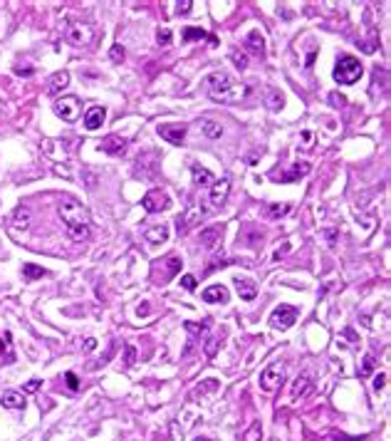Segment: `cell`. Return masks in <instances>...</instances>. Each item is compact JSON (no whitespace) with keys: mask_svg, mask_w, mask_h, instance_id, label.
Returning a JSON list of instances; mask_svg holds the SVG:
<instances>
[{"mask_svg":"<svg viewBox=\"0 0 391 441\" xmlns=\"http://www.w3.org/2000/svg\"><path fill=\"white\" fill-rule=\"evenodd\" d=\"M193 40H211L213 45H218V40L213 35H208L206 30H201V28H186L183 30V42H193Z\"/></svg>","mask_w":391,"mask_h":441,"instance_id":"19","label":"cell"},{"mask_svg":"<svg viewBox=\"0 0 391 441\" xmlns=\"http://www.w3.org/2000/svg\"><path fill=\"white\" fill-rule=\"evenodd\" d=\"M243 241L248 245H253V248H255V245L262 241V233H258V230H253V228H248V233L243 236Z\"/></svg>","mask_w":391,"mask_h":441,"instance_id":"34","label":"cell"},{"mask_svg":"<svg viewBox=\"0 0 391 441\" xmlns=\"http://www.w3.org/2000/svg\"><path fill=\"white\" fill-rule=\"evenodd\" d=\"M109 55H112V60H114V62H121V60H124V48H121V45H114Z\"/></svg>","mask_w":391,"mask_h":441,"instance_id":"42","label":"cell"},{"mask_svg":"<svg viewBox=\"0 0 391 441\" xmlns=\"http://www.w3.org/2000/svg\"><path fill=\"white\" fill-rule=\"evenodd\" d=\"M221 236H223V226H208L198 233V241L203 248H215L221 243Z\"/></svg>","mask_w":391,"mask_h":441,"instance_id":"13","label":"cell"},{"mask_svg":"<svg viewBox=\"0 0 391 441\" xmlns=\"http://www.w3.org/2000/svg\"><path fill=\"white\" fill-rule=\"evenodd\" d=\"M65 382H67V387H69L72 392H77V389H80V379H77V375H75V372H67Z\"/></svg>","mask_w":391,"mask_h":441,"instance_id":"36","label":"cell"},{"mask_svg":"<svg viewBox=\"0 0 391 441\" xmlns=\"http://www.w3.org/2000/svg\"><path fill=\"white\" fill-rule=\"evenodd\" d=\"M235 288H238V295L243 300H253L258 295V285L253 283L250 278H235Z\"/></svg>","mask_w":391,"mask_h":441,"instance_id":"16","label":"cell"},{"mask_svg":"<svg viewBox=\"0 0 391 441\" xmlns=\"http://www.w3.org/2000/svg\"><path fill=\"white\" fill-rule=\"evenodd\" d=\"M290 203H267L265 206V213L270 216V218H280V216H285V213H290Z\"/></svg>","mask_w":391,"mask_h":441,"instance_id":"27","label":"cell"},{"mask_svg":"<svg viewBox=\"0 0 391 441\" xmlns=\"http://www.w3.org/2000/svg\"><path fill=\"white\" fill-rule=\"evenodd\" d=\"M196 441H211V439H203V436H198V439H196Z\"/></svg>","mask_w":391,"mask_h":441,"instance_id":"50","label":"cell"},{"mask_svg":"<svg viewBox=\"0 0 391 441\" xmlns=\"http://www.w3.org/2000/svg\"><path fill=\"white\" fill-rule=\"evenodd\" d=\"M181 288H183V290H188V293H193L196 290V278L193 275H183V278H181Z\"/></svg>","mask_w":391,"mask_h":441,"instance_id":"37","label":"cell"},{"mask_svg":"<svg viewBox=\"0 0 391 441\" xmlns=\"http://www.w3.org/2000/svg\"><path fill=\"white\" fill-rule=\"evenodd\" d=\"M201 129H203L206 136H211V139H218V136L223 134V127H221L218 122H211V119H203V122H201Z\"/></svg>","mask_w":391,"mask_h":441,"instance_id":"26","label":"cell"},{"mask_svg":"<svg viewBox=\"0 0 391 441\" xmlns=\"http://www.w3.org/2000/svg\"><path fill=\"white\" fill-rule=\"evenodd\" d=\"M37 389H40V379H30L25 384V392H37Z\"/></svg>","mask_w":391,"mask_h":441,"instance_id":"45","label":"cell"},{"mask_svg":"<svg viewBox=\"0 0 391 441\" xmlns=\"http://www.w3.org/2000/svg\"><path fill=\"white\" fill-rule=\"evenodd\" d=\"M322 236H325L327 241H329V248H334V241H337V230H325V233H322Z\"/></svg>","mask_w":391,"mask_h":441,"instance_id":"43","label":"cell"},{"mask_svg":"<svg viewBox=\"0 0 391 441\" xmlns=\"http://www.w3.org/2000/svg\"><path fill=\"white\" fill-rule=\"evenodd\" d=\"M312 389V382L310 377H297L292 384V399H297V397H305V394Z\"/></svg>","mask_w":391,"mask_h":441,"instance_id":"24","label":"cell"},{"mask_svg":"<svg viewBox=\"0 0 391 441\" xmlns=\"http://www.w3.org/2000/svg\"><path fill=\"white\" fill-rule=\"evenodd\" d=\"M67 42L75 45V48H87V45H92V42H94V30H92V25H87V22H72V25L67 28Z\"/></svg>","mask_w":391,"mask_h":441,"instance_id":"5","label":"cell"},{"mask_svg":"<svg viewBox=\"0 0 391 441\" xmlns=\"http://www.w3.org/2000/svg\"><path fill=\"white\" fill-rule=\"evenodd\" d=\"M156 131H159V136L166 139L168 144H181L183 136H186V131H188V127L186 124H159Z\"/></svg>","mask_w":391,"mask_h":441,"instance_id":"9","label":"cell"},{"mask_svg":"<svg viewBox=\"0 0 391 441\" xmlns=\"http://www.w3.org/2000/svg\"><path fill=\"white\" fill-rule=\"evenodd\" d=\"M287 250H290V243H285L282 248H280V250H275V256H273V258H275V261H280V258H282V256H285Z\"/></svg>","mask_w":391,"mask_h":441,"instance_id":"48","label":"cell"},{"mask_svg":"<svg viewBox=\"0 0 391 441\" xmlns=\"http://www.w3.org/2000/svg\"><path fill=\"white\" fill-rule=\"evenodd\" d=\"M15 75H25V77H30V75H33V69H30V67H15Z\"/></svg>","mask_w":391,"mask_h":441,"instance_id":"49","label":"cell"},{"mask_svg":"<svg viewBox=\"0 0 391 441\" xmlns=\"http://www.w3.org/2000/svg\"><path fill=\"white\" fill-rule=\"evenodd\" d=\"M104 117H107V109H104V107H89L87 114H84V127L89 131L99 129V127L104 124Z\"/></svg>","mask_w":391,"mask_h":441,"instance_id":"14","label":"cell"},{"mask_svg":"<svg viewBox=\"0 0 391 441\" xmlns=\"http://www.w3.org/2000/svg\"><path fill=\"white\" fill-rule=\"evenodd\" d=\"M282 382H285V367H282L280 362L267 364V367L260 372V387L265 392H275Z\"/></svg>","mask_w":391,"mask_h":441,"instance_id":"6","label":"cell"},{"mask_svg":"<svg viewBox=\"0 0 391 441\" xmlns=\"http://www.w3.org/2000/svg\"><path fill=\"white\" fill-rule=\"evenodd\" d=\"M0 404L5 409H25V397L20 392H3Z\"/></svg>","mask_w":391,"mask_h":441,"instance_id":"17","label":"cell"},{"mask_svg":"<svg viewBox=\"0 0 391 441\" xmlns=\"http://www.w3.org/2000/svg\"><path fill=\"white\" fill-rule=\"evenodd\" d=\"M203 303H228V290L223 285H211L203 290Z\"/></svg>","mask_w":391,"mask_h":441,"instance_id":"15","label":"cell"},{"mask_svg":"<svg viewBox=\"0 0 391 441\" xmlns=\"http://www.w3.org/2000/svg\"><path fill=\"white\" fill-rule=\"evenodd\" d=\"M384 384H386V375H379L374 379V389L379 392V389H384Z\"/></svg>","mask_w":391,"mask_h":441,"instance_id":"46","label":"cell"},{"mask_svg":"<svg viewBox=\"0 0 391 441\" xmlns=\"http://www.w3.org/2000/svg\"><path fill=\"white\" fill-rule=\"evenodd\" d=\"M267 107H270L273 112L282 109V107H285V97H282L277 89H270V92H267Z\"/></svg>","mask_w":391,"mask_h":441,"instance_id":"29","label":"cell"},{"mask_svg":"<svg viewBox=\"0 0 391 441\" xmlns=\"http://www.w3.org/2000/svg\"><path fill=\"white\" fill-rule=\"evenodd\" d=\"M13 226L15 228H28L30 226V208L28 206H17L13 211Z\"/></svg>","mask_w":391,"mask_h":441,"instance_id":"21","label":"cell"},{"mask_svg":"<svg viewBox=\"0 0 391 441\" xmlns=\"http://www.w3.org/2000/svg\"><path fill=\"white\" fill-rule=\"evenodd\" d=\"M168 206H171V198L166 196L161 189H154V191H149L146 196L141 198V208L146 213H161Z\"/></svg>","mask_w":391,"mask_h":441,"instance_id":"8","label":"cell"},{"mask_svg":"<svg viewBox=\"0 0 391 441\" xmlns=\"http://www.w3.org/2000/svg\"><path fill=\"white\" fill-rule=\"evenodd\" d=\"M206 89H208V97L215 102H223V104H238L250 95V87L235 82L228 72H213L206 80Z\"/></svg>","mask_w":391,"mask_h":441,"instance_id":"2","label":"cell"},{"mask_svg":"<svg viewBox=\"0 0 391 441\" xmlns=\"http://www.w3.org/2000/svg\"><path fill=\"white\" fill-rule=\"evenodd\" d=\"M67 84H69V72L67 69H60V72H55L52 77L47 80V87H45V92H47L50 97H57L62 89H65Z\"/></svg>","mask_w":391,"mask_h":441,"instance_id":"12","label":"cell"},{"mask_svg":"<svg viewBox=\"0 0 391 441\" xmlns=\"http://www.w3.org/2000/svg\"><path fill=\"white\" fill-rule=\"evenodd\" d=\"M297 308H292V305H277L275 310H273V315H270V325L275 327V330H287V327H292L295 322H297Z\"/></svg>","mask_w":391,"mask_h":441,"instance_id":"7","label":"cell"},{"mask_svg":"<svg viewBox=\"0 0 391 441\" xmlns=\"http://www.w3.org/2000/svg\"><path fill=\"white\" fill-rule=\"evenodd\" d=\"M215 389H218V379H206V384H201L193 392V397L198 399V397H203V394H208V392H215Z\"/></svg>","mask_w":391,"mask_h":441,"instance_id":"31","label":"cell"},{"mask_svg":"<svg viewBox=\"0 0 391 441\" xmlns=\"http://www.w3.org/2000/svg\"><path fill=\"white\" fill-rule=\"evenodd\" d=\"M364 67L359 62V57L354 55H339L337 57V65H334V80L337 84H354L361 77Z\"/></svg>","mask_w":391,"mask_h":441,"instance_id":"3","label":"cell"},{"mask_svg":"<svg viewBox=\"0 0 391 441\" xmlns=\"http://www.w3.org/2000/svg\"><path fill=\"white\" fill-rule=\"evenodd\" d=\"M230 57H233V62H235V67H238V69H245V67H248V57H245V55H240V52H233Z\"/></svg>","mask_w":391,"mask_h":441,"instance_id":"38","label":"cell"},{"mask_svg":"<svg viewBox=\"0 0 391 441\" xmlns=\"http://www.w3.org/2000/svg\"><path fill=\"white\" fill-rule=\"evenodd\" d=\"M183 327H186V332H191V335H203V332L208 330V325H206V322H191V320H188Z\"/></svg>","mask_w":391,"mask_h":441,"instance_id":"32","label":"cell"},{"mask_svg":"<svg viewBox=\"0 0 391 441\" xmlns=\"http://www.w3.org/2000/svg\"><path fill=\"white\" fill-rule=\"evenodd\" d=\"M144 238H146L149 243H163V241H168V228H166V226H154V228H146Z\"/></svg>","mask_w":391,"mask_h":441,"instance_id":"22","label":"cell"},{"mask_svg":"<svg viewBox=\"0 0 391 441\" xmlns=\"http://www.w3.org/2000/svg\"><path fill=\"white\" fill-rule=\"evenodd\" d=\"M305 174H310V164L300 161V164H295V169L290 171V174H285V176H282V181H295V179H300V176H305Z\"/></svg>","mask_w":391,"mask_h":441,"instance_id":"28","label":"cell"},{"mask_svg":"<svg viewBox=\"0 0 391 441\" xmlns=\"http://www.w3.org/2000/svg\"><path fill=\"white\" fill-rule=\"evenodd\" d=\"M191 174H193V181L198 183V186H211L213 181H215V176H213L208 169H201L198 164H193L191 166Z\"/></svg>","mask_w":391,"mask_h":441,"instance_id":"20","label":"cell"},{"mask_svg":"<svg viewBox=\"0 0 391 441\" xmlns=\"http://www.w3.org/2000/svg\"><path fill=\"white\" fill-rule=\"evenodd\" d=\"M260 436H262V429H260V424L255 422V424L248 429V434L243 436V441H260Z\"/></svg>","mask_w":391,"mask_h":441,"instance_id":"33","label":"cell"},{"mask_svg":"<svg viewBox=\"0 0 391 441\" xmlns=\"http://www.w3.org/2000/svg\"><path fill=\"white\" fill-rule=\"evenodd\" d=\"M245 42H248V50H250V52H255V55H265V40H262L260 30H250L248 37H245Z\"/></svg>","mask_w":391,"mask_h":441,"instance_id":"18","label":"cell"},{"mask_svg":"<svg viewBox=\"0 0 391 441\" xmlns=\"http://www.w3.org/2000/svg\"><path fill=\"white\" fill-rule=\"evenodd\" d=\"M42 275H47V270L45 268H40V265H35V263H25L22 265V278L28 280H37V278H42Z\"/></svg>","mask_w":391,"mask_h":441,"instance_id":"23","label":"cell"},{"mask_svg":"<svg viewBox=\"0 0 391 441\" xmlns=\"http://www.w3.org/2000/svg\"><path fill=\"white\" fill-rule=\"evenodd\" d=\"M127 139L124 136H119V134H109L102 144H99V151H104V154H112V156H121L124 151H127Z\"/></svg>","mask_w":391,"mask_h":441,"instance_id":"10","label":"cell"},{"mask_svg":"<svg viewBox=\"0 0 391 441\" xmlns=\"http://www.w3.org/2000/svg\"><path fill=\"white\" fill-rule=\"evenodd\" d=\"M215 352H218V340L211 337V340L206 342V355H208V357H215Z\"/></svg>","mask_w":391,"mask_h":441,"instance_id":"41","label":"cell"},{"mask_svg":"<svg viewBox=\"0 0 391 441\" xmlns=\"http://www.w3.org/2000/svg\"><path fill=\"white\" fill-rule=\"evenodd\" d=\"M134 357H136L134 347H127V367H131V364H134Z\"/></svg>","mask_w":391,"mask_h":441,"instance_id":"47","label":"cell"},{"mask_svg":"<svg viewBox=\"0 0 391 441\" xmlns=\"http://www.w3.org/2000/svg\"><path fill=\"white\" fill-rule=\"evenodd\" d=\"M228 194H230V179L223 176V179L213 181L211 183V203L213 206H223L228 201Z\"/></svg>","mask_w":391,"mask_h":441,"instance_id":"11","label":"cell"},{"mask_svg":"<svg viewBox=\"0 0 391 441\" xmlns=\"http://www.w3.org/2000/svg\"><path fill=\"white\" fill-rule=\"evenodd\" d=\"M191 8H193V0H179V3H176V13H179V15H188Z\"/></svg>","mask_w":391,"mask_h":441,"instance_id":"35","label":"cell"},{"mask_svg":"<svg viewBox=\"0 0 391 441\" xmlns=\"http://www.w3.org/2000/svg\"><path fill=\"white\" fill-rule=\"evenodd\" d=\"M156 40H159V45H161V48H166V45H171V30H159V35H156Z\"/></svg>","mask_w":391,"mask_h":441,"instance_id":"39","label":"cell"},{"mask_svg":"<svg viewBox=\"0 0 391 441\" xmlns=\"http://www.w3.org/2000/svg\"><path fill=\"white\" fill-rule=\"evenodd\" d=\"M92 350H97V340L94 337H87L84 340V352H92Z\"/></svg>","mask_w":391,"mask_h":441,"instance_id":"44","label":"cell"},{"mask_svg":"<svg viewBox=\"0 0 391 441\" xmlns=\"http://www.w3.org/2000/svg\"><path fill=\"white\" fill-rule=\"evenodd\" d=\"M374 369H376V357H374V355H366V357H364V362H361V367H359V377L364 379V377L372 375Z\"/></svg>","mask_w":391,"mask_h":441,"instance_id":"30","label":"cell"},{"mask_svg":"<svg viewBox=\"0 0 391 441\" xmlns=\"http://www.w3.org/2000/svg\"><path fill=\"white\" fill-rule=\"evenodd\" d=\"M163 263H166V273L161 275V280H171L181 270V263H183V261H181L179 256H171V258H166Z\"/></svg>","mask_w":391,"mask_h":441,"instance_id":"25","label":"cell"},{"mask_svg":"<svg viewBox=\"0 0 391 441\" xmlns=\"http://www.w3.org/2000/svg\"><path fill=\"white\" fill-rule=\"evenodd\" d=\"M57 213H60V218H62V223L67 228V236L72 241L82 243V241L89 238V213H87V208L82 206L77 198H69V196L60 198Z\"/></svg>","mask_w":391,"mask_h":441,"instance_id":"1","label":"cell"},{"mask_svg":"<svg viewBox=\"0 0 391 441\" xmlns=\"http://www.w3.org/2000/svg\"><path fill=\"white\" fill-rule=\"evenodd\" d=\"M329 102H332V107H344V104H347V97H342L339 92H332V95H329Z\"/></svg>","mask_w":391,"mask_h":441,"instance_id":"40","label":"cell"},{"mask_svg":"<svg viewBox=\"0 0 391 441\" xmlns=\"http://www.w3.org/2000/svg\"><path fill=\"white\" fill-rule=\"evenodd\" d=\"M52 109H55V114L60 117L62 122H77V117H80V112H82V104L75 95H67V97L55 99Z\"/></svg>","mask_w":391,"mask_h":441,"instance_id":"4","label":"cell"}]
</instances>
